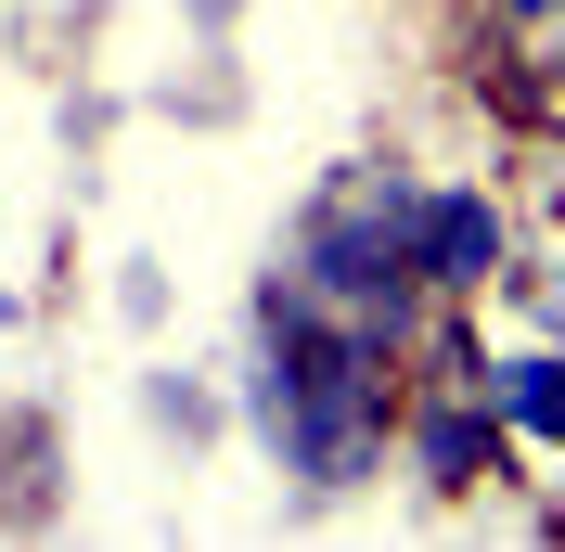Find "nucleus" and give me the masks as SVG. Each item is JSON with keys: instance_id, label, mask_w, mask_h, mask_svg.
<instances>
[{"instance_id": "obj_2", "label": "nucleus", "mask_w": 565, "mask_h": 552, "mask_svg": "<svg viewBox=\"0 0 565 552\" xmlns=\"http://www.w3.org/2000/svg\"><path fill=\"white\" fill-rule=\"evenodd\" d=\"M412 270L450 283V296H476V283L501 270V206L489 193H424L412 206Z\"/></svg>"}, {"instance_id": "obj_5", "label": "nucleus", "mask_w": 565, "mask_h": 552, "mask_svg": "<svg viewBox=\"0 0 565 552\" xmlns=\"http://www.w3.org/2000/svg\"><path fill=\"white\" fill-rule=\"evenodd\" d=\"M501 13H514V26H553V13H565V0H501Z\"/></svg>"}, {"instance_id": "obj_1", "label": "nucleus", "mask_w": 565, "mask_h": 552, "mask_svg": "<svg viewBox=\"0 0 565 552\" xmlns=\"http://www.w3.org/2000/svg\"><path fill=\"white\" fill-rule=\"evenodd\" d=\"M412 180L398 168H360L321 193L309 244H296V296H321L334 321H360V335H398V309H412Z\"/></svg>"}, {"instance_id": "obj_4", "label": "nucleus", "mask_w": 565, "mask_h": 552, "mask_svg": "<svg viewBox=\"0 0 565 552\" xmlns=\"http://www.w3.org/2000/svg\"><path fill=\"white\" fill-rule=\"evenodd\" d=\"M424 488H476V463H489V424H476V412H462V399H450V412H424Z\"/></svg>"}, {"instance_id": "obj_3", "label": "nucleus", "mask_w": 565, "mask_h": 552, "mask_svg": "<svg viewBox=\"0 0 565 552\" xmlns=\"http://www.w3.org/2000/svg\"><path fill=\"white\" fill-rule=\"evenodd\" d=\"M489 412L514 424V437L565 449V347H527V360H501V373H489Z\"/></svg>"}]
</instances>
